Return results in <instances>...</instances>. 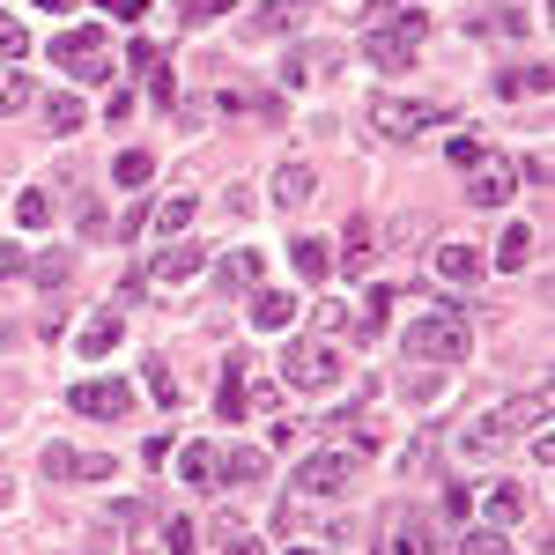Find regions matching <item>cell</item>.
Masks as SVG:
<instances>
[{"mask_svg": "<svg viewBox=\"0 0 555 555\" xmlns=\"http://www.w3.org/2000/svg\"><path fill=\"white\" fill-rule=\"evenodd\" d=\"M467 348H474V319L452 311V304L423 311V319L400 334V356H415V363H467Z\"/></svg>", "mask_w": 555, "mask_h": 555, "instance_id": "cell-1", "label": "cell"}, {"mask_svg": "<svg viewBox=\"0 0 555 555\" xmlns=\"http://www.w3.org/2000/svg\"><path fill=\"white\" fill-rule=\"evenodd\" d=\"M423 38H429V15H423V8H400L392 23H378V30L363 38V60L385 67V75H400V67L415 60V44H423Z\"/></svg>", "mask_w": 555, "mask_h": 555, "instance_id": "cell-2", "label": "cell"}, {"mask_svg": "<svg viewBox=\"0 0 555 555\" xmlns=\"http://www.w3.org/2000/svg\"><path fill=\"white\" fill-rule=\"evenodd\" d=\"M429 127H452V104H423V96H378L371 104V133H385V141H415Z\"/></svg>", "mask_w": 555, "mask_h": 555, "instance_id": "cell-3", "label": "cell"}, {"mask_svg": "<svg viewBox=\"0 0 555 555\" xmlns=\"http://www.w3.org/2000/svg\"><path fill=\"white\" fill-rule=\"evenodd\" d=\"M44 52H52V67L75 75V82H104V75H112V38H104V30H60Z\"/></svg>", "mask_w": 555, "mask_h": 555, "instance_id": "cell-4", "label": "cell"}, {"mask_svg": "<svg viewBox=\"0 0 555 555\" xmlns=\"http://www.w3.org/2000/svg\"><path fill=\"white\" fill-rule=\"evenodd\" d=\"M282 378L304 385V392H334V385H341V356H334V341H289Z\"/></svg>", "mask_w": 555, "mask_h": 555, "instance_id": "cell-5", "label": "cell"}, {"mask_svg": "<svg viewBox=\"0 0 555 555\" xmlns=\"http://www.w3.org/2000/svg\"><path fill=\"white\" fill-rule=\"evenodd\" d=\"M512 437H518V408L504 400V408H489V415H474V423L460 429V452H467V460H489V452H504Z\"/></svg>", "mask_w": 555, "mask_h": 555, "instance_id": "cell-6", "label": "cell"}, {"mask_svg": "<svg viewBox=\"0 0 555 555\" xmlns=\"http://www.w3.org/2000/svg\"><path fill=\"white\" fill-rule=\"evenodd\" d=\"M67 400H75V415H96V423H119V415L133 408V385H127V378H82L75 392H67Z\"/></svg>", "mask_w": 555, "mask_h": 555, "instance_id": "cell-7", "label": "cell"}, {"mask_svg": "<svg viewBox=\"0 0 555 555\" xmlns=\"http://www.w3.org/2000/svg\"><path fill=\"white\" fill-rule=\"evenodd\" d=\"M348 481H356V460L348 452H311L297 467V496H341Z\"/></svg>", "mask_w": 555, "mask_h": 555, "instance_id": "cell-8", "label": "cell"}, {"mask_svg": "<svg viewBox=\"0 0 555 555\" xmlns=\"http://www.w3.org/2000/svg\"><path fill=\"white\" fill-rule=\"evenodd\" d=\"M334 75H341V52L334 44H297L282 60V89H311V82H334Z\"/></svg>", "mask_w": 555, "mask_h": 555, "instance_id": "cell-9", "label": "cell"}, {"mask_svg": "<svg viewBox=\"0 0 555 555\" xmlns=\"http://www.w3.org/2000/svg\"><path fill=\"white\" fill-rule=\"evenodd\" d=\"M371 259H378V222H348L334 274H341V282H363V274H371Z\"/></svg>", "mask_w": 555, "mask_h": 555, "instance_id": "cell-10", "label": "cell"}, {"mask_svg": "<svg viewBox=\"0 0 555 555\" xmlns=\"http://www.w3.org/2000/svg\"><path fill=\"white\" fill-rule=\"evenodd\" d=\"M512 193H518V171H512V164H496V156L467 178V201H474V208H512Z\"/></svg>", "mask_w": 555, "mask_h": 555, "instance_id": "cell-11", "label": "cell"}, {"mask_svg": "<svg viewBox=\"0 0 555 555\" xmlns=\"http://www.w3.org/2000/svg\"><path fill=\"white\" fill-rule=\"evenodd\" d=\"M429 274H437V282H452V289H467V282H481V253L452 237V245H437V253H429Z\"/></svg>", "mask_w": 555, "mask_h": 555, "instance_id": "cell-12", "label": "cell"}, {"mask_svg": "<svg viewBox=\"0 0 555 555\" xmlns=\"http://www.w3.org/2000/svg\"><path fill=\"white\" fill-rule=\"evenodd\" d=\"M119 334H127V319H119V311H89V319H82V341H75V348L96 363V356H112V348H119Z\"/></svg>", "mask_w": 555, "mask_h": 555, "instance_id": "cell-13", "label": "cell"}, {"mask_svg": "<svg viewBox=\"0 0 555 555\" xmlns=\"http://www.w3.org/2000/svg\"><path fill=\"white\" fill-rule=\"evenodd\" d=\"M253 326H259V334L297 326V297H289V289H259V297H253Z\"/></svg>", "mask_w": 555, "mask_h": 555, "instance_id": "cell-14", "label": "cell"}, {"mask_svg": "<svg viewBox=\"0 0 555 555\" xmlns=\"http://www.w3.org/2000/svg\"><path fill=\"white\" fill-rule=\"evenodd\" d=\"M311 193H319V171L311 164H282L274 171V208H304Z\"/></svg>", "mask_w": 555, "mask_h": 555, "instance_id": "cell-15", "label": "cell"}, {"mask_svg": "<svg viewBox=\"0 0 555 555\" xmlns=\"http://www.w3.org/2000/svg\"><path fill=\"white\" fill-rule=\"evenodd\" d=\"M371 555H423V526H415L408 512H392V518H385V533L371 541Z\"/></svg>", "mask_w": 555, "mask_h": 555, "instance_id": "cell-16", "label": "cell"}, {"mask_svg": "<svg viewBox=\"0 0 555 555\" xmlns=\"http://www.w3.org/2000/svg\"><path fill=\"white\" fill-rule=\"evenodd\" d=\"M193 215H201L193 193H164V201L149 208V222H156V237H178V230H193Z\"/></svg>", "mask_w": 555, "mask_h": 555, "instance_id": "cell-17", "label": "cell"}, {"mask_svg": "<svg viewBox=\"0 0 555 555\" xmlns=\"http://www.w3.org/2000/svg\"><path fill=\"white\" fill-rule=\"evenodd\" d=\"M38 104H44V127H52V133H82L89 104L75 96V89H52V96H38Z\"/></svg>", "mask_w": 555, "mask_h": 555, "instance_id": "cell-18", "label": "cell"}, {"mask_svg": "<svg viewBox=\"0 0 555 555\" xmlns=\"http://www.w3.org/2000/svg\"><path fill=\"white\" fill-rule=\"evenodd\" d=\"M253 282H259V253H222V259H215V289L245 297Z\"/></svg>", "mask_w": 555, "mask_h": 555, "instance_id": "cell-19", "label": "cell"}, {"mask_svg": "<svg viewBox=\"0 0 555 555\" xmlns=\"http://www.w3.org/2000/svg\"><path fill=\"white\" fill-rule=\"evenodd\" d=\"M259 467H267L259 444H222V452H215V481H253Z\"/></svg>", "mask_w": 555, "mask_h": 555, "instance_id": "cell-20", "label": "cell"}, {"mask_svg": "<svg viewBox=\"0 0 555 555\" xmlns=\"http://www.w3.org/2000/svg\"><path fill=\"white\" fill-rule=\"evenodd\" d=\"M245 408H253V400H245V356H230V363H222V392H215V415L237 423Z\"/></svg>", "mask_w": 555, "mask_h": 555, "instance_id": "cell-21", "label": "cell"}, {"mask_svg": "<svg viewBox=\"0 0 555 555\" xmlns=\"http://www.w3.org/2000/svg\"><path fill=\"white\" fill-rule=\"evenodd\" d=\"M201 267H208V253H201V245H171V253H156L149 282H185V274H201Z\"/></svg>", "mask_w": 555, "mask_h": 555, "instance_id": "cell-22", "label": "cell"}, {"mask_svg": "<svg viewBox=\"0 0 555 555\" xmlns=\"http://www.w3.org/2000/svg\"><path fill=\"white\" fill-rule=\"evenodd\" d=\"M481 512L496 518V533H512L518 518H526V496H518L512 481H496V489H489V496H481Z\"/></svg>", "mask_w": 555, "mask_h": 555, "instance_id": "cell-23", "label": "cell"}, {"mask_svg": "<svg viewBox=\"0 0 555 555\" xmlns=\"http://www.w3.org/2000/svg\"><path fill=\"white\" fill-rule=\"evenodd\" d=\"M496 96L512 104V96H548V67H504L496 75Z\"/></svg>", "mask_w": 555, "mask_h": 555, "instance_id": "cell-24", "label": "cell"}, {"mask_svg": "<svg viewBox=\"0 0 555 555\" xmlns=\"http://www.w3.org/2000/svg\"><path fill=\"white\" fill-rule=\"evenodd\" d=\"M526 253H533V230H526V222H504V237H496V267L512 274V267H518Z\"/></svg>", "mask_w": 555, "mask_h": 555, "instance_id": "cell-25", "label": "cell"}, {"mask_svg": "<svg viewBox=\"0 0 555 555\" xmlns=\"http://www.w3.org/2000/svg\"><path fill=\"white\" fill-rule=\"evenodd\" d=\"M30 274H38V289H52V297H60V289H67V274H75V253H38V267H30Z\"/></svg>", "mask_w": 555, "mask_h": 555, "instance_id": "cell-26", "label": "cell"}, {"mask_svg": "<svg viewBox=\"0 0 555 555\" xmlns=\"http://www.w3.org/2000/svg\"><path fill=\"white\" fill-rule=\"evenodd\" d=\"M112 178H119V185H133V193H141V185H149V178H156V156H149V149H127V156H119V164H112Z\"/></svg>", "mask_w": 555, "mask_h": 555, "instance_id": "cell-27", "label": "cell"}, {"mask_svg": "<svg viewBox=\"0 0 555 555\" xmlns=\"http://www.w3.org/2000/svg\"><path fill=\"white\" fill-rule=\"evenodd\" d=\"M15 222H23V230H44V222H52V193H44V185H23V201H15Z\"/></svg>", "mask_w": 555, "mask_h": 555, "instance_id": "cell-28", "label": "cell"}, {"mask_svg": "<svg viewBox=\"0 0 555 555\" xmlns=\"http://www.w3.org/2000/svg\"><path fill=\"white\" fill-rule=\"evenodd\" d=\"M23 104H38V89H30V75H15V67H8V75H0V119H15Z\"/></svg>", "mask_w": 555, "mask_h": 555, "instance_id": "cell-29", "label": "cell"}, {"mask_svg": "<svg viewBox=\"0 0 555 555\" xmlns=\"http://www.w3.org/2000/svg\"><path fill=\"white\" fill-rule=\"evenodd\" d=\"M444 164H452V171H481V164H489V149H481L474 133H452V141H444Z\"/></svg>", "mask_w": 555, "mask_h": 555, "instance_id": "cell-30", "label": "cell"}, {"mask_svg": "<svg viewBox=\"0 0 555 555\" xmlns=\"http://www.w3.org/2000/svg\"><path fill=\"white\" fill-rule=\"evenodd\" d=\"M289 259H297L304 282H326V245H319V237H297V245H289Z\"/></svg>", "mask_w": 555, "mask_h": 555, "instance_id": "cell-31", "label": "cell"}, {"mask_svg": "<svg viewBox=\"0 0 555 555\" xmlns=\"http://www.w3.org/2000/svg\"><path fill=\"white\" fill-rule=\"evenodd\" d=\"M178 474H185L193 489H208V481H215V444H185V467H178Z\"/></svg>", "mask_w": 555, "mask_h": 555, "instance_id": "cell-32", "label": "cell"}, {"mask_svg": "<svg viewBox=\"0 0 555 555\" xmlns=\"http://www.w3.org/2000/svg\"><path fill=\"white\" fill-rule=\"evenodd\" d=\"M44 474H52V481H82V452H75V444H52V452H44Z\"/></svg>", "mask_w": 555, "mask_h": 555, "instance_id": "cell-33", "label": "cell"}, {"mask_svg": "<svg viewBox=\"0 0 555 555\" xmlns=\"http://www.w3.org/2000/svg\"><path fill=\"white\" fill-rule=\"evenodd\" d=\"M392 319V282H371V304H363V334H378Z\"/></svg>", "mask_w": 555, "mask_h": 555, "instance_id": "cell-34", "label": "cell"}, {"mask_svg": "<svg viewBox=\"0 0 555 555\" xmlns=\"http://www.w3.org/2000/svg\"><path fill=\"white\" fill-rule=\"evenodd\" d=\"M23 52H30V30H23L15 15H0V67H8V60H23Z\"/></svg>", "mask_w": 555, "mask_h": 555, "instance_id": "cell-35", "label": "cell"}, {"mask_svg": "<svg viewBox=\"0 0 555 555\" xmlns=\"http://www.w3.org/2000/svg\"><path fill=\"white\" fill-rule=\"evenodd\" d=\"M245 30H253V38H289V8H259Z\"/></svg>", "mask_w": 555, "mask_h": 555, "instance_id": "cell-36", "label": "cell"}, {"mask_svg": "<svg viewBox=\"0 0 555 555\" xmlns=\"http://www.w3.org/2000/svg\"><path fill=\"white\" fill-rule=\"evenodd\" d=\"M164 541H171V555H193V548H201V526H193V518H171Z\"/></svg>", "mask_w": 555, "mask_h": 555, "instance_id": "cell-37", "label": "cell"}, {"mask_svg": "<svg viewBox=\"0 0 555 555\" xmlns=\"http://www.w3.org/2000/svg\"><path fill=\"white\" fill-rule=\"evenodd\" d=\"M460 555H512V533H467Z\"/></svg>", "mask_w": 555, "mask_h": 555, "instance_id": "cell-38", "label": "cell"}, {"mask_svg": "<svg viewBox=\"0 0 555 555\" xmlns=\"http://www.w3.org/2000/svg\"><path fill=\"white\" fill-rule=\"evenodd\" d=\"M141 82H149V104H171V96H178V82H171V67H164V60H156Z\"/></svg>", "mask_w": 555, "mask_h": 555, "instance_id": "cell-39", "label": "cell"}, {"mask_svg": "<svg viewBox=\"0 0 555 555\" xmlns=\"http://www.w3.org/2000/svg\"><path fill=\"white\" fill-rule=\"evenodd\" d=\"M319 334H326V341H334V334H348V304H341V297L319 304Z\"/></svg>", "mask_w": 555, "mask_h": 555, "instance_id": "cell-40", "label": "cell"}, {"mask_svg": "<svg viewBox=\"0 0 555 555\" xmlns=\"http://www.w3.org/2000/svg\"><path fill=\"white\" fill-rule=\"evenodd\" d=\"M237 0H185V23H215V15H230Z\"/></svg>", "mask_w": 555, "mask_h": 555, "instance_id": "cell-41", "label": "cell"}, {"mask_svg": "<svg viewBox=\"0 0 555 555\" xmlns=\"http://www.w3.org/2000/svg\"><path fill=\"white\" fill-rule=\"evenodd\" d=\"M474 512V489H460V481H444V518H467Z\"/></svg>", "mask_w": 555, "mask_h": 555, "instance_id": "cell-42", "label": "cell"}, {"mask_svg": "<svg viewBox=\"0 0 555 555\" xmlns=\"http://www.w3.org/2000/svg\"><path fill=\"white\" fill-rule=\"evenodd\" d=\"M133 104H141V96H133V89H119V96L104 104V119H112V127H127V119H133Z\"/></svg>", "mask_w": 555, "mask_h": 555, "instance_id": "cell-43", "label": "cell"}, {"mask_svg": "<svg viewBox=\"0 0 555 555\" xmlns=\"http://www.w3.org/2000/svg\"><path fill=\"white\" fill-rule=\"evenodd\" d=\"M149 392H156V400H171V392H178V378L156 363V356H149Z\"/></svg>", "mask_w": 555, "mask_h": 555, "instance_id": "cell-44", "label": "cell"}, {"mask_svg": "<svg viewBox=\"0 0 555 555\" xmlns=\"http://www.w3.org/2000/svg\"><path fill=\"white\" fill-rule=\"evenodd\" d=\"M96 8H112V15H119V23H133V15H141V8H149V0H96Z\"/></svg>", "mask_w": 555, "mask_h": 555, "instance_id": "cell-45", "label": "cell"}, {"mask_svg": "<svg viewBox=\"0 0 555 555\" xmlns=\"http://www.w3.org/2000/svg\"><path fill=\"white\" fill-rule=\"evenodd\" d=\"M222 555H267V541H253V533H237V541H230Z\"/></svg>", "mask_w": 555, "mask_h": 555, "instance_id": "cell-46", "label": "cell"}, {"mask_svg": "<svg viewBox=\"0 0 555 555\" xmlns=\"http://www.w3.org/2000/svg\"><path fill=\"white\" fill-rule=\"evenodd\" d=\"M23 267H30V259L15 253V245H0V274H23Z\"/></svg>", "mask_w": 555, "mask_h": 555, "instance_id": "cell-47", "label": "cell"}, {"mask_svg": "<svg viewBox=\"0 0 555 555\" xmlns=\"http://www.w3.org/2000/svg\"><path fill=\"white\" fill-rule=\"evenodd\" d=\"M8 496H15V481H8V474H0V504H8Z\"/></svg>", "mask_w": 555, "mask_h": 555, "instance_id": "cell-48", "label": "cell"}, {"mask_svg": "<svg viewBox=\"0 0 555 555\" xmlns=\"http://www.w3.org/2000/svg\"><path fill=\"white\" fill-rule=\"evenodd\" d=\"M38 8H44V15H60V8H67V0H38Z\"/></svg>", "mask_w": 555, "mask_h": 555, "instance_id": "cell-49", "label": "cell"}, {"mask_svg": "<svg viewBox=\"0 0 555 555\" xmlns=\"http://www.w3.org/2000/svg\"><path fill=\"white\" fill-rule=\"evenodd\" d=\"M289 555H319V548H289Z\"/></svg>", "mask_w": 555, "mask_h": 555, "instance_id": "cell-50", "label": "cell"}, {"mask_svg": "<svg viewBox=\"0 0 555 555\" xmlns=\"http://www.w3.org/2000/svg\"><path fill=\"white\" fill-rule=\"evenodd\" d=\"M371 8H392V0H371Z\"/></svg>", "mask_w": 555, "mask_h": 555, "instance_id": "cell-51", "label": "cell"}]
</instances>
